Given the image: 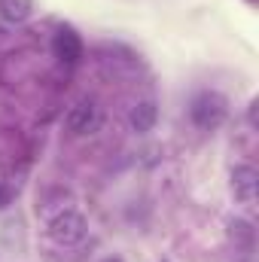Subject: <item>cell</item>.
Listing matches in <instances>:
<instances>
[{
  "label": "cell",
  "instance_id": "1",
  "mask_svg": "<svg viewBox=\"0 0 259 262\" xmlns=\"http://www.w3.org/2000/svg\"><path fill=\"white\" fill-rule=\"evenodd\" d=\"M226 116H229V101H226V95H220L213 89L198 92L189 101V119H192L195 128L213 131L226 122Z\"/></svg>",
  "mask_w": 259,
  "mask_h": 262
},
{
  "label": "cell",
  "instance_id": "2",
  "mask_svg": "<svg viewBox=\"0 0 259 262\" xmlns=\"http://www.w3.org/2000/svg\"><path fill=\"white\" fill-rule=\"evenodd\" d=\"M46 235L55 241V244H61V247H73V244H79L82 238H85V216L79 213V210H58L49 223H46Z\"/></svg>",
  "mask_w": 259,
  "mask_h": 262
},
{
  "label": "cell",
  "instance_id": "3",
  "mask_svg": "<svg viewBox=\"0 0 259 262\" xmlns=\"http://www.w3.org/2000/svg\"><path fill=\"white\" fill-rule=\"evenodd\" d=\"M98 122H101L98 107H95V101H89V98L76 101V104L67 110V116H64L67 131H73V134H89V131L98 128Z\"/></svg>",
  "mask_w": 259,
  "mask_h": 262
},
{
  "label": "cell",
  "instance_id": "4",
  "mask_svg": "<svg viewBox=\"0 0 259 262\" xmlns=\"http://www.w3.org/2000/svg\"><path fill=\"white\" fill-rule=\"evenodd\" d=\"M52 52H55V58H61L64 64H76L79 58H82V40H79V34L73 31V28H58L55 31V37H52Z\"/></svg>",
  "mask_w": 259,
  "mask_h": 262
},
{
  "label": "cell",
  "instance_id": "5",
  "mask_svg": "<svg viewBox=\"0 0 259 262\" xmlns=\"http://www.w3.org/2000/svg\"><path fill=\"white\" fill-rule=\"evenodd\" d=\"M232 192L241 204L256 201V168L253 165H235L232 171Z\"/></svg>",
  "mask_w": 259,
  "mask_h": 262
},
{
  "label": "cell",
  "instance_id": "6",
  "mask_svg": "<svg viewBox=\"0 0 259 262\" xmlns=\"http://www.w3.org/2000/svg\"><path fill=\"white\" fill-rule=\"evenodd\" d=\"M156 119H159V107H156V101H137L134 107H131L128 113V122L131 128L137 131V134H146V131H153V125H156Z\"/></svg>",
  "mask_w": 259,
  "mask_h": 262
},
{
  "label": "cell",
  "instance_id": "7",
  "mask_svg": "<svg viewBox=\"0 0 259 262\" xmlns=\"http://www.w3.org/2000/svg\"><path fill=\"white\" fill-rule=\"evenodd\" d=\"M0 15L9 25H21L34 15V0H0Z\"/></svg>",
  "mask_w": 259,
  "mask_h": 262
},
{
  "label": "cell",
  "instance_id": "8",
  "mask_svg": "<svg viewBox=\"0 0 259 262\" xmlns=\"http://www.w3.org/2000/svg\"><path fill=\"white\" fill-rule=\"evenodd\" d=\"M229 226H232V238H235L238 244H244V247L253 244V226H250V223H244V220H232Z\"/></svg>",
  "mask_w": 259,
  "mask_h": 262
},
{
  "label": "cell",
  "instance_id": "9",
  "mask_svg": "<svg viewBox=\"0 0 259 262\" xmlns=\"http://www.w3.org/2000/svg\"><path fill=\"white\" fill-rule=\"evenodd\" d=\"M6 201H9V192H6V189H0V207H6Z\"/></svg>",
  "mask_w": 259,
  "mask_h": 262
},
{
  "label": "cell",
  "instance_id": "10",
  "mask_svg": "<svg viewBox=\"0 0 259 262\" xmlns=\"http://www.w3.org/2000/svg\"><path fill=\"white\" fill-rule=\"evenodd\" d=\"M104 262H122V259L119 256H110V259H104Z\"/></svg>",
  "mask_w": 259,
  "mask_h": 262
},
{
  "label": "cell",
  "instance_id": "11",
  "mask_svg": "<svg viewBox=\"0 0 259 262\" xmlns=\"http://www.w3.org/2000/svg\"><path fill=\"white\" fill-rule=\"evenodd\" d=\"M241 262H250V259H241Z\"/></svg>",
  "mask_w": 259,
  "mask_h": 262
}]
</instances>
